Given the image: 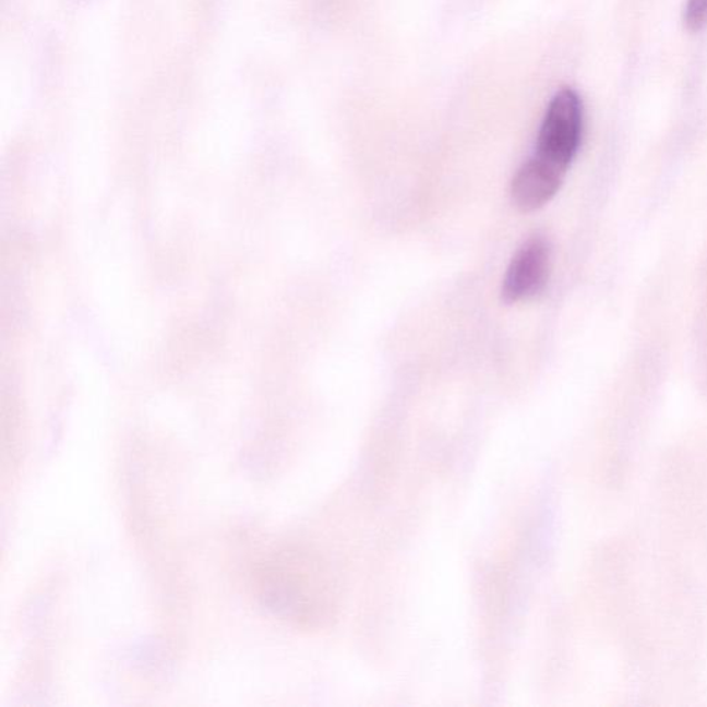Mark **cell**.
<instances>
[{
  "instance_id": "cell-1",
  "label": "cell",
  "mask_w": 707,
  "mask_h": 707,
  "mask_svg": "<svg viewBox=\"0 0 707 707\" xmlns=\"http://www.w3.org/2000/svg\"><path fill=\"white\" fill-rule=\"evenodd\" d=\"M582 132L580 97L570 87L561 88L546 111L537 149L514 176L512 200L519 211H538L558 194L578 154Z\"/></svg>"
},
{
  "instance_id": "cell-4",
  "label": "cell",
  "mask_w": 707,
  "mask_h": 707,
  "mask_svg": "<svg viewBox=\"0 0 707 707\" xmlns=\"http://www.w3.org/2000/svg\"><path fill=\"white\" fill-rule=\"evenodd\" d=\"M684 23L691 33H699L707 25V0H687Z\"/></svg>"
},
{
  "instance_id": "cell-2",
  "label": "cell",
  "mask_w": 707,
  "mask_h": 707,
  "mask_svg": "<svg viewBox=\"0 0 707 707\" xmlns=\"http://www.w3.org/2000/svg\"><path fill=\"white\" fill-rule=\"evenodd\" d=\"M254 591L275 616L298 625H314L331 604L324 572L313 560L296 553H285L259 566Z\"/></svg>"
},
{
  "instance_id": "cell-3",
  "label": "cell",
  "mask_w": 707,
  "mask_h": 707,
  "mask_svg": "<svg viewBox=\"0 0 707 707\" xmlns=\"http://www.w3.org/2000/svg\"><path fill=\"white\" fill-rule=\"evenodd\" d=\"M551 247L540 236L529 238L514 254L502 285V301L516 304L542 293L549 283Z\"/></svg>"
}]
</instances>
